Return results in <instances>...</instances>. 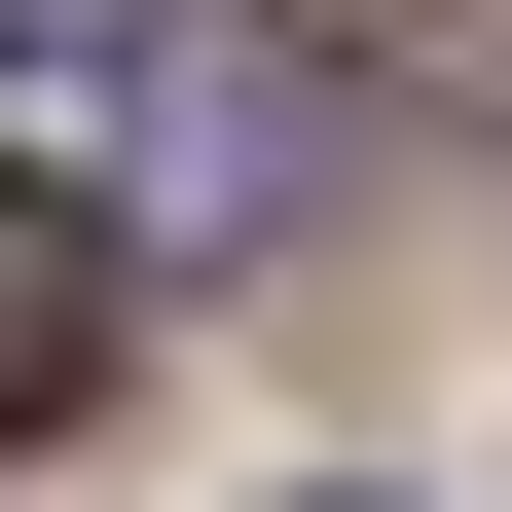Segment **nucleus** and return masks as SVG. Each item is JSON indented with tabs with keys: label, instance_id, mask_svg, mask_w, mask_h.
I'll return each instance as SVG.
<instances>
[{
	"label": "nucleus",
	"instance_id": "obj_1",
	"mask_svg": "<svg viewBox=\"0 0 512 512\" xmlns=\"http://www.w3.org/2000/svg\"><path fill=\"white\" fill-rule=\"evenodd\" d=\"M74 366H110V220H74V183H0V439L74 403Z\"/></svg>",
	"mask_w": 512,
	"mask_h": 512
},
{
	"label": "nucleus",
	"instance_id": "obj_2",
	"mask_svg": "<svg viewBox=\"0 0 512 512\" xmlns=\"http://www.w3.org/2000/svg\"><path fill=\"white\" fill-rule=\"evenodd\" d=\"M0 37H37V74H74V37H110V0H0Z\"/></svg>",
	"mask_w": 512,
	"mask_h": 512
}]
</instances>
